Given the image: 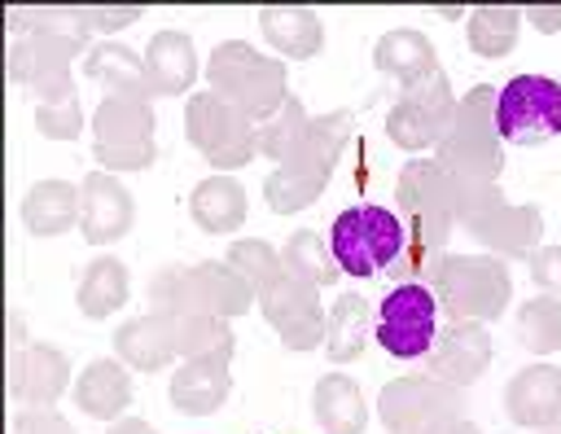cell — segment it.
<instances>
[{"label":"cell","instance_id":"1","mask_svg":"<svg viewBox=\"0 0 561 434\" xmlns=\"http://www.w3.org/2000/svg\"><path fill=\"white\" fill-rule=\"evenodd\" d=\"M351 132H355V118L346 110L311 118V127H307L302 145L294 149V158L272 167V175L263 180V202L276 215H294V210H307L311 202H320V193L329 189V175H333Z\"/></svg>","mask_w":561,"mask_h":434},{"label":"cell","instance_id":"2","mask_svg":"<svg viewBox=\"0 0 561 434\" xmlns=\"http://www.w3.org/2000/svg\"><path fill=\"white\" fill-rule=\"evenodd\" d=\"M495 92L500 88H486V83L469 88L456 101L443 140L434 145V162L456 184H495L504 171V136L495 127Z\"/></svg>","mask_w":561,"mask_h":434},{"label":"cell","instance_id":"3","mask_svg":"<svg viewBox=\"0 0 561 434\" xmlns=\"http://www.w3.org/2000/svg\"><path fill=\"white\" fill-rule=\"evenodd\" d=\"M206 83H210L215 96H224L228 105H237L254 123H267L289 101L285 61L250 48L245 39H224V44L210 48Z\"/></svg>","mask_w":561,"mask_h":434},{"label":"cell","instance_id":"4","mask_svg":"<svg viewBox=\"0 0 561 434\" xmlns=\"http://www.w3.org/2000/svg\"><path fill=\"white\" fill-rule=\"evenodd\" d=\"M456 228H465L495 259H530L543 237V210L535 202H504L500 184H456Z\"/></svg>","mask_w":561,"mask_h":434},{"label":"cell","instance_id":"5","mask_svg":"<svg viewBox=\"0 0 561 434\" xmlns=\"http://www.w3.org/2000/svg\"><path fill=\"white\" fill-rule=\"evenodd\" d=\"M394 206L408 232V250L447 254V237L456 228V180L434 158H408L394 180Z\"/></svg>","mask_w":561,"mask_h":434},{"label":"cell","instance_id":"6","mask_svg":"<svg viewBox=\"0 0 561 434\" xmlns=\"http://www.w3.org/2000/svg\"><path fill=\"white\" fill-rule=\"evenodd\" d=\"M403 219L377 202H355L333 215L329 224V245L333 259L346 276H377L390 272V263L403 254Z\"/></svg>","mask_w":561,"mask_h":434},{"label":"cell","instance_id":"7","mask_svg":"<svg viewBox=\"0 0 561 434\" xmlns=\"http://www.w3.org/2000/svg\"><path fill=\"white\" fill-rule=\"evenodd\" d=\"M438 307L451 320H495L508 307L513 294V276L504 267V259L495 254H447L430 281Z\"/></svg>","mask_w":561,"mask_h":434},{"label":"cell","instance_id":"8","mask_svg":"<svg viewBox=\"0 0 561 434\" xmlns=\"http://www.w3.org/2000/svg\"><path fill=\"white\" fill-rule=\"evenodd\" d=\"M184 136L219 171H237V167L259 158V123L245 118L224 96H215L210 88L188 96V105H184Z\"/></svg>","mask_w":561,"mask_h":434},{"label":"cell","instance_id":"9","mask_svg":"<svg viewBox=\"0 0 561 434\" xmlns=\"http://www.w3.org/2000/svg\"><path fill=\"white\" fill-rule=\"evenodd\" d=\"M377 412L390 434H434L447 421L465 416V390L451 381H438L430 373L425 377L408 373V377H394L381 386Z\"/></svg>","mask_w":561,"mask_h":434},{"label":"cell","instance_id":"10","mask_svg":"<svg viewBox=\"0 0 561 434\" xmlns=\"http://www.w3.org/2000/svg\"><path fill=\"white\" fill-rule=\"evenodd\" d=\"M495 127L504 145H543L561 136V83L548 75H513L495 92Z\"/></svg>","mask_w":561,"mask_h":434},{"label":"cell","instance_id":"11","mask_svg":"<svg viewBox=\"0 0 561 434\" xmlns=\"http://www.w3.org/2000/svg\"><path fill=\"white\" fill-rule=\"evenodd\" d=\"M456 101L460 96L451 92V79L443 70H434L430 79H421L412 88H399V101L386 114V136L408 153H425L443 140Z\"/></svg>","mask_w":561,"mask_h":434},{"label":"cell","instance_id":"12","mask_svg":"<svg viewBox=\"0 0 561 434\" xmlns=\"http://www.w3.org/2000/svg\"><path fill=\"white\" fill-rule=\"evenodd\" d=\"M438 333V298L430 285H394L381 298L377 311V329L373 338L381 342V351H390L394 359H425Z\"/></svg>","mask_w":561,"mask_h":434},{"label":"cell","instance_id":"13","mask_svg":"<svg viewBox=\"0 0 561 434\" xmlns=\"http://www.w3.org/2000/svg\"><path fill=\"white\" fill-rule=\"evenodd\" d=\"M259 311L263 320L276 329L280 346L285 351H316L324 346V333H329V311L320 307V294L316 285L280 272L263 294H259Z\"/></svg>","mask_w":561,"mask_h":434},{"label":"cell","instance_id":"14","mask_svg":"<svg viewBox=\"0 0 561 434\" xmlns=\"http://www.w3.org/2000/svg\"><path fill=\"white\" fill-rule=\"evenodd\" d=\"M88 44L75 39H57V35H22L9 44V79L26 92H35V101L75 92L70 79V61L83 53Z\"/></svg>","mask_w":561,"mask_h":434},{"label":"cell","instance_id":"15","mask_svg":"<svg viewBox=\"0 0 561 434\" xmlns=\"http://www.w3.org/2000/svg\"><path fill=\"white\" fill-rule=\"evenodd\" d=\"M491 329L486 324H478V320H451L447 329H438L434 333V346H430V355H425V364H430V377H438V381H451V386H473L482 373H486V364H491Z\"/></svg>","mask_w":561,"mask_h":434},{"label":"cell","instance_id":"16","mask_svg":"<svg viewBox=\"0 0 561 434\" xmlns=\"http://www.w3.org/2000/svg\"><path fill=\"white\" fill-rule=\"evenodd\" d=\"M83 215H79V232L88 245H114L131 232L136 224V202L127 193V184L110 171H88L83 184Z\"/></svg>","mask_w":561,"mask_h":434},{"label":"cell","instance_id":"17","mask_svg":"<svg viewBox=\"0 0 561 434\" xmlns=\"http://www.w3.org/2000/svg\"><path fill=\"white\" fill-rule=\"evenodd\" d=\"M4 381H9V399H22L31 408H53V399H61L70 386V359L48 342H31L9 351Z\"/></svg>","mask_w":561,"mask_h":434},{"label":"cell","instance_id":"18","mask_svg":"<svg viewBox=\"0 0 561 434\" xmlns=\"http://www.w3.org/2000/svg\"><path fill=\"white\" fill-rule=\"evenodd\" d=\"M504 408L522 430H557L561 425V368L526 364L504 386Z\"/></svg>","mask_w":561,"mask_h":434},{"label":"cell","instance_id":"19","mask_svg":"<svg viewBox=\"0 0 561 434\" xmlns=\"http://www.w3.org/2000/svg\"><path fill=\"white\" fill-rule=\"evenodd\" d=\"M114 359H123L131 373H158L175 359V316H131L114 329Z\"/></svg>","mask_w":561,"mask_h":434},{"label":"cell","instance_id":"20","mask_svg":"<svg viewBox=\"0 0 561 434\" xmlns=\"http://www.w3.org/2000/svg\"><path fill=\"white\" fill-rule=\"evenodd\" d=\"M259 31L263 39L276 48V57L285 61H307L324 48V22L316 9L307 4H267L259 9Z\"/></svg>","mask_w":561,"mask_h":434},{"label":"cell","instance_id":"21","mask_svg":"<svg viewBox=\"0 0 561 434\" xmlns=\"http://www.w3.org/2000/svg\"><path fill=\"white\" fill-rule=\"evenodd\" d=\"M228 395H232V373L219 359H184L167 386L171 408L184 416H210L224 408Z\"/></svg>","mask_w":561,"mask_h":434},{"label":"cell","instance_id":"22","mask_svg":"<svg viewBox=\"0 0 561 434\" xmlns=\"http://www.w3.org/2000/svg\"><path fill=\"white\" fill-rule=\"evenodd\" d=\"M259 294L228 263H188V307L202 316H245Z\"/></svg>","mask_w":561,"mask_h":434},{"label":"cell","instance_id":"23","mask_svg":"<svg viewBox=\"0 0 561 434\" xmlns=\"http://www.w3.org/2000/svg\"><path fill=\"white\" fill-rule=\"evenodd\" d=\"M70 395H75L79 412H88L96 421H123V412L131 403V373L123 359H92L75 377Z\"/></svg>","mask_w":561,"mask_h":434},{"label":"cell","instance_id":"24","mask_svg":"<svg viewBox=\"0 0 561 434\" xmlns=\"http://www.w3.org/2000/svg\"><path fill=\"white\" fill-rule=\"evenodd\" d=\"M145 75L153 96H184L197 83V48L184 31H158L145 44Z\"/></svg>","mask_w":561,"mask_h":434},{"label":"cell","instance_id":"25","mask_svg":"<svg viewBox=\"0 0 561 434\" xmlns=\"http://www.w3.org/2000/svg\"><path fill=\"white\" fill-rule=\"evenodd\" d=\"M83 193L70 180H35L22 197V224L31 237H61L79 224Z\"/></svg>","mask_w":561,"mask_h":434},{"label":"cell","instance_id":"26","mask_svg":"<svg viewBox=\"0 0 561 434\" xmlns=\"http://www.w3.org/2000/svg\"><path fill=\"white\" fill-rule=\"evenodd\" d=\"M373 66H377L381 75H390L399 88H412V83L430 79L434 70H443V66H438V53H434V44H430V35H421V31H412V26L386 31V35L373 44Z\"/></svg>","mask_w":561,"mask_h":434},{"label":"cell","instance_id":"27","mask_svg":"<svg viewBox=\"0 0 561 434\" xmlns=\"http://www.w3.org/2000/svg\"><path fill=\"white\" fill-rule=\"evenodd\" d=\"M153 101L140 96H101L92 114V136L105 149H140L153 145Z\"/></svg>","mask_w":561,"mask_h":434},{"label":"cell","instance_id":"28","mask_svg":"<svg viewBox=\"0 0 561 434\" xmlns=\"http://www.w3.org/2000/svg\"><path fill=\"white\" fill-rule=\"evenodd\" d=\"M311 416L324 434H364L368 430V403L355 377L324 373L311 390Z\"/></svg>","mask_w":561,"mask_h":434},{"label":"cell","instance_id":"29","mask_svg":"<svg viewBox=\"0 0 561 434\" xmlns=\"http://www.w3.org/2000/svg\"><path fill=\"white\" fill-rule=\"evenodd\" d=\"M83 75L92 83H105V96H140V101H153V88H149V75H145V57L127 44H96L88 48L83 57Z\"/></svg>","mask_w":561,"mask_h":434},{"label":"cell","instance_id":"30","mask_svg":"<svg viewBox=\"0 0 561 434\" xmlns=\"http://www.w3.org/2000/svg\"><path fill=\"white\" fill-rule=\"evenodd\" d=\"M245 210H250L245 189H241L232 175H206V180L188 193V215H193V224H197L202 232H210V237H224V232L241 228V224H245Z\"/></svg>","mask_w":561,"mask_h":434},{"label":"cell","instance_id":"31","mask_svg":"<svg viewBox=\"0 0 561 434\" xmlns=\"http://www.w3.org/2000/svg\"><path fill=\"white\" fill-rule=\"evenodd\" d=\"M373 307L364 294H337L329 307V333H324V351L333 364H351L364 355L368 338H373Z\"/></svg>","mask_w":561,"mask_h":434},{"label":"cell","instance_id":"32","mask_svg":"<svg viewBox=\"0 0 561 434\" xmlns=\"http://www.w3.org/2000/svg\"><path fill=\"white\" fill-rule=\"evenodd\" d=\"M127 298H131V276H127L123 259L101 254V259H92V263L83 267L79 289H75V302H79V311H83L88 320H105V316H114Z\"/></svg>","mask_w":561,"mask_h":434},{"label":"cell","instance_id":"33","mask_svg":"<svg viewBox=\"0 0 561 434\" xmlns=\"http://www.w3.org/2000/svg\"><path fill=\"white\" fill-rule=\"evenodd\" d=\"M280 267H285L289 276L316 285V289H324V285H333V281L342 276L329 237H320V232H311V228L289 232V241L280 245Z\"/></svg>","mask_w":561,"mask_h":434},{"label":"cell","instance_id":"34","mask_svg":"<svg viewBox=\"0 0 561 434\" xmlns=\"http://www.w3.org/2000/svg\"><path fill=\"white\" fill-rule=\"evenodd\" d=\"M232 329L224 316H202V311H188V316H175V355L180 359H219V364H232Z\"/></svg>","mask_w":561,"mask_h":434},{"label":"cell","instance_id":"35","mask_svg":"<svg viewBox=\"0 0 561 434\" xmlns=\"http://www.w3.org/2000/svg\"><path fill=\"white\" fill-rule=\"evenodd\" d=\"M517 26H522V9L513 4H478L469 9V48L478 57H504L517 44Z\"/></svg>","mask_w":561,"mask_h":434},{"label":"cell","instance_id":"36","mask_svg":"<svg viewBox=\"0 0 561 434\" xmlns=\"http://www.w3.org/2000/svg\"><path fill=\"white\" fill-rule=\"evenodd\" d=\"M9 31H13V39H22V35H57V39H75V44L92 39L88 9H9Z\"/></svg>","mask_w":561,"mask_h":434},{"label":"cell","instance_id":"37","mask_svg":"<svg viewBox=\"0 0 561 434\" xmlns=\"http://www.w3.org/2000/svg\"><path fill=\"white\" fill-rule=\"evenodd\" d=\"M311 127V114L298 96H289L267 123H259V158H272V167H280L285 158H294V149L302 145Z\"/></svg>","mask_w":561,"mask_h":434},{"label":"cell","instance_id":"38","mask_svg":"<svg viewBox=\"0 0 561 434\" xmlns=\"http://www.w3.org/2000/svg\"><path fill=\"white\" fill-rule=\"evenodd\" d=\"M517 346H526L530 355H548L561 346V298L552 294H535L522 302L517 311Z\"/></svg>","mask_w":561,"mask_h":434},{"label":"cell","instance_id":"39","mask_svg":"<svg viewBox=\"0 0 561 434\" xmlns=\"http://www.w3.org/2000/svg\"><path fill=\"white\" fill-rule=\"evenodd\" d=\"M224 263H228L254 294H263V289L285 272V267H280V250L267 245L263 237H241V241H232L228 254H224Z\"/></svg>","mask_w":561,"mask_h":434},{"label":"cell","instance_id":"40","mask_svg":"<svg viewBox=\"0 0 561 434\" xmlns=\"http://www.w3.org/2000/svg\"><path fill=\"white\" fill-rule=\"evenodd\" d=\"M145 298H149V311L158 316H188V263H167L149 276L145 285Z\"/></svg>","mask_w":561,"mask_h":434},{"label":"cell","instance_id":"41","mask_svg":"<svg viewBox=\"0 0 561 434\" xmlns=\"http://www.w3.org/2000/svg\"><path fill=\"white\" fill-rule=\"evenodd\" d=\"M35 132L48 140H75L83 132V105L79 92H61L48 101H35Z\"/></svg>","mask_w":561,"mask_h":434},{"label":"cell","instance_id":"42","mask_svg":"<svg viewBox=\"0 0 561 434\" xmlns=\"http://www.w3.org/2000/svg\"><path fill=\"white\" fill-rule=\"evenodd\" d=\"M9 434H75V430H70V421H66L61 412H53V408H26V412H18V416L9 421Z\"/></svg>","mask_w":561,"mask_h":434},{"label":"cell","instance_id":"43","mask_svg":"<svg viewBox=\"0 0 561 434\" xmlns=\"http://www.w3.org/2000/svg\"><path fill=\"white\" fill-rule=\"evenodd\" d=\"M530 281H535L543 294L561 298V245H539V250L530 254Z\"/></svg>","mask_w":561,"mask_h":434},{"label":"cell","instance_id":"44","mask_svg":"<svg viewBox=\"0 0 561 434\" xmlns=\"http://www.w3.org/2000/svg\"><path fill=\"white\" fill-rule=\"evenodd\" d=\"M140 13H145L140 4H105V9H88V22H92V35H114L131 26Z\"/></svg>","mask_w":561,"mask_h":434},{"label":"cell","instance_id":"45","mask_svg":"<svg viewBox=\"0 0 561 434\" xmlns=\"http://www.w3.org/2000/svg\"><path fill=\"white\" fill-rule=\"evenodd\" d=\"M522 18H526L535 31H543V35L561 31V4H526Z\"/></svg>","mask_w":561,"mask_h":434},{"label":"cell","instance_id":"46","mask_svg":"<svg viewBox=\"0 0 561 434\" xmlns=\"http://www.w3.org/2000/svg\"><path fill=\"white\" fill-rule=\"evenodd\" d=\"M105 434H158L149 421H140V416H123V421H114Z\"/></svg>","mask_w":561,"mask_h":434},{"label":"cell","instance_id":"47","mask_svg":"<svg viewBox=\"0 0 561 434\" xmlns=\"http://www.w3.org/2000/svg\"><path fill=\"white\" fill-rule=\"evenodd\" d=\"M22 338H26L22 311H18V307H9V351H18V346H22Z\"/></svg>","mask_w":561,"mask_h":434},{"label":"cell","instance_id":"48","mask_svg":"<svg viewBox=\"0 0 561 434\" xmlns=\"http://www.w3.org/2000/svg\"><path fill=\"white\" fill-rule=\"evenodd\" d=\"M434 434H478V425L469 421V416H460V421H447L443 430H434Z\"/></svg>","mask_w":561,"mask_h":434},{"label":"cell","instance_id":"49","mask_svg":"<svg viewBox=\"0 0 561 434\" xmlns=\"http://www.w3.org/2000/svg\"><path fill=\"white\" fill-rule=\"evenodd\" d=\"M434 13H438V18H460V13H465V9H456V4H438V9H434Z\"/></svg>","mask_w":561,"mask_h":434},{"label":"cell","instance_id":"50","mask_svg":"<svg viewBox=\"0 0 561 434\" xmlns=\"http://www.w3.org/2000/svg\"><path fill=\"white\" fill-rule=\"evenodd\" d=\"M543 434H561V425H557V430H543Z\"/></svg>","mask_w":561,"mask_h":434}]
</instances>
